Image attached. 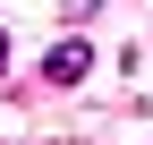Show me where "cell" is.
I'll return each instance as SVG.
<instances>
[{"label":"cell","mask_w":153,"mask_h":145,"mask_svg":"<svg viewBox=\"0 0 153 145\" xmlns=\"http://www.w3.org/2000/svg\"><path fill=\"white\" fill-rule=\"evenodd\" d=\"M85 68H94V43H85V34H60V43L43 51V77H51V85H76Z\"/></svg>","instance_id":"1"},{"label":"cell","mask_w":153,"mask_h":145,"mask_svg":"<svg viewBox=\"0 0 153 145\" xmlns=\"http://www.w3.org/2000/svg\"><path fill=\"white\" fill-rule=\"evenodd\" d=\"M0 68H9V34H0Z\"/></svg>","instance_id":"2"}]
</instances>
